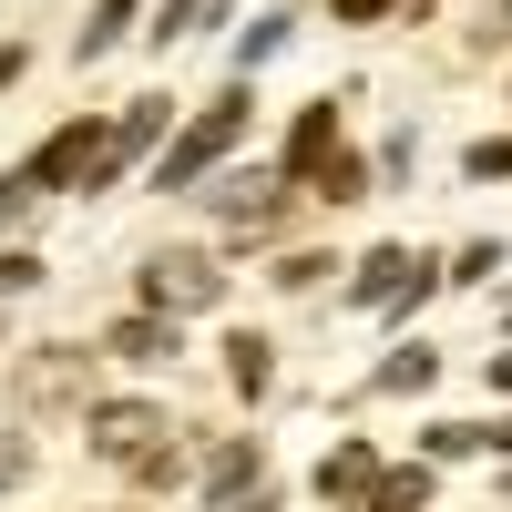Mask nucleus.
I'll list each match as a JSON object with an SVG mask.
<instances>
[{"label":"nucleus","mask_w":512,"mask_h":512,"mask_svg":"<svg viewBox=\"0 0 512 512\" xmlns=\"http://www.w3.org/2000/svg\"><path fill=\"white\" fill-rule=\"evenodd\" d=\"M431 441V461H472V451H512V420L492 431V420H441V431H420Z\"/></svg>","instance_id":"9"},{"label":"nucleus","mask_w":512,"mask_h":512,"mask_svg":"<svg viewBox=\"0 0 512 512\" xmlns=\"http://www.w3.org/2000/svg\"><path fill=\"white\" fill-rule=\"evenodd\" d=\"M216 216H226L236 236H277V216H287V175H236V185H216Z\"/></svg>","instance_id":"6"},{"label":"nucleus","mask_w":512,"mask_h":512,"mask_svg":"<svg viewBox=\"0 0 512 512\" xmlns=\"http://www.w3.org/2000/svg\"><path fill=\"white\" fill-rule=\"evenodd\" d=\"M492 390H512V349H502V359H492Z\"/></svg>","instance_id":"23"},{"label":"nucleus","mask_w":512,"mask_h":512,"mask_svg":"<svg viewBox=\"0 0 512 512\" xmlns=\"http://www.w3.org/2000/svg\"><path fill=\"white\" fill-rule=\"evenodd\" d=\"M420 287H431V256H410V246H369L349 308H400V297H420Z\"/></svg>","instance_id":"5"},{"label":"nucleus","mask_w":512,"mask_h":512,"mask_svg":"<svg viewBox=\"0 0 512 512\" xmlns=\"http://www.w3.org/2000/svg\"><path fill=\"white\" fill-rule=\"evenodd\" d=\"M21 472H31V441H11V431H0V492H11Z\"/></svg>","instance_id":"20"},{"label":"nucleus","mask_w":512,"mask_h":512,"mask_svg":"<svg viewBox=\"0 0 512 512\" xmlns=\"http://www.w3.org/2000/svg\"><path fill=\"white\" fill-rule=\"evenodd\" d=\"M236 123H246V93H216V103H205V113H195V134H185L175 154H164V164H154V185H164V195H185V185L205 175V164H216V154L236 144Z\"/></svg>","instance_id":"4"},{"label":"nucleus","mask_w":512,"mask_h":512,"mask_svg":"<svg viewBox=\"0 0 512 512\" xmlns=\"http://www.w3.org/2000/svg\"><path fill=\"white\" fill-rule=\"evenodd\" d=\"M195 21H205V0H164V11H154V52H175Z\"/></svg>","instance_id":"15"},{"label":"nucleus","mask_w":512,"mask_h":512,"mask_svg":"<svg viewBox=\"0 0 512 512\" xmlns=\"http://www.w3.org/2000/svg\"><path fill=\"white\" fill-rule=\"evenodd\" d=\"M11 82H21V41H11V52H0V93H11Z\"/></svg>","instance_id":"22"},{"label":"nucleus","mask_w":512,"mask_h":512,"mask_svg":"<svg viewBox=\"0 0 512 512\" xmlns=\"http://www.w3.org/2000/svg\"><path fill=\"white\" fill-rule=\"evenodd\" d=\"M123 21H134V0H103V11L82 21V41H72V52H82V62H103L113 41H123Z\"/></svg>","instance_id":"13"},{"label":"nucleus","mask_w":512,"mask_h":512,"mask_svg":"<svg viewBox=\"0 0 512 512\" xmlns=\"http://www.w3.org/2000/svg\"><path fill=\"white\" fill-rule=\"evenodd\" d=\"M144 297H154V318H205L226 297V277H216V256H144Z\"/></svg>","instance_id":"3"},{"label":"nucleus","mask_w":512,"mask_h":512,"mask_svg":"<svg viewBox=\"0 0 512 512\" xmlns=\"http://www.w3.org/2000/svg\"><path fill=\"white\" fill-rule=\"evenodd\" d=\"M82 431H93V451L113 461V472H144V482H175V420H164L154 400H93V420H82Z\"/></svg>","instance_id":"1"},{"label":"nucleus","mask_w":512,"mask_h":512,"mask_svg":"<svg viewBox=\"0 0 512 512\" xmlns=\"http://www.w3.org/2000/svg\"><path fill=\"white\" fill-rule=\"evenodd\" d=\"M21 287H41V256L11 246V256H0V297H21Z\"/></svg>","instance_id":"19"},{"label":"nucleus","mask_w":512,"mask_h":512,"mask_svg":"<svg viewBox=\"0 0 512 512\" xmlns=\"http://www.w3.org/2000/svg\"><path fill=\"white\" fill-rule=\"evenodd\" d=\"M328 11H338V21H379V11H390V0H328Z\"/></svg>","instance_id":"21"},{"label":"nucleus","mask_w":512,"mask_h":512,"mask_svg":"<svg viewBox=\"0 0 512 512\" xmlns=\"http://www.w3.org/2000/svg\"><path fill=\"white\" fill-rule=\"evenodd\" d=\"M318 492H328V502H369V492H379V451H369V441H338V451L318 461Z\"/></svg>","instance_id":"8"},{"label":"nucleus","mask_w":512,"mask_h":512,"mask_svg":"<svg viewBox=\"0 0 512 512\" xmlns=\"http://www.w3.org/2000/svg\"><path fill=\"white\" fill-rule=\"evenodd\" d=\"M277 52H287V11H267V21L236 41V62H246V72H256V62H277Z\"/></svg>","instance_id":"14"},{"label":"nucleus","mask_w":512,"mask_h":512,"mask_svg":"<svg viewBox=\"0 0 512 512\" xmlns=\"http://www.w3.org/2000/svg\"><path fill=\"white\" fill-rule=\"evenodd\" d=\"M31 205H41V185H31V164H21V175H0V226H21Z\"/></svg>","instance_id":"17"},{"label":"nucleus","mask_w":512,"mask_h":512,"mask_svg":"<svg viewBox=\"0 0 512 512\" xmlns=\"http://www.w3.org/2000/svg\"><path fill=\"white\" fill-rule=\"evenodd\" d=\"M431 338H410V349H390V359H379V379H369V390H431Z\"/></svg>","instance_id":"12"},{"label":"nucleus","mask_w":512,"mask_h":512,"mask_svg":"<svg viewBox=\"0 0 512 512\" xmlns=\"http://www.w3.org/2000/svg\"><path fill=\"white\" fill-rule=\"evenodd\" d=\"M461 175H472V185H492V175H512V134H492V144H472V154H461Z\"/></svg>","instance_id":"16"},{"label":"nucleus","mask_w":512,"mask_h":512,"mask_svg":"<svg viewBox=\"0 0 512 512\" xmlns=\"http://www.w3.org/2000/svg\"><path fill=\"white\" fill-rule=\"evenodd\" d=\"M287 185H318V195H338V205L369 185V175H359V154L338 144V113H328V103L297 113V134H287Z\"/></svg>","instance_id":"2"},{"label":"nucleus","mask_w":512,"mask_h":512,"mask_svg":"<svg viewBox=\"0 0 512 512\" xmlns=\"http://www.w3.org/2000/svg\"><path fill=\"white\" fill-rule=\"evenodd\" d=\"M113 359H134V369L175 359V318H154V308H144V318H123V328H113Z\"/></svg>","instance_id":"10"},{"label":"nucleus","mask_w":512,"mask_h":512,"mask_svg":"<svg viewBox=\"0 0 512 512\" xmlns=\"http://www.w3.org/2000/svg\"><path fill=\"white\" fill-rule=\"evenodd\" d=\"M82 379H93V359H82V349H31V369H21V410H62V400H82Z\"/></svg>","instance_id":"7"},{"label":"nucleus","mask_w":512,"mask_h":512,"mask_svg":"<svg viewBox=\"0 0 512 512\" xmlns=\"http://www.w3.org/2000/svg\"><path fill=\"white\" fill-rule=\"evenodd\" d=\"M246 472H256V451H246V441H236V451H216V472H205V492H236V482H246Z\"/></svg>","instance_id":"18"},{"label":"nucleus","mask_w":512,"mask_h":512,"mask_svg":"<svg viewBox=\"0 0 512 512\" xmlns=\"http://www.w3.org/2000/svg\"><path fill=\"white\" fill-rule=\"evenodd\" d=\"M226 379H236L246 400H267V379H277V349H267V338H226Z\"/></svg>","instance_id":"11"}]
</instances>
